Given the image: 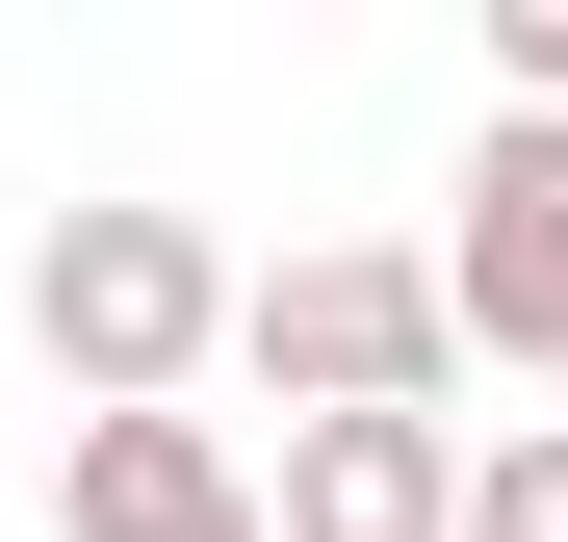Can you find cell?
I'll list each match as a JSON object with an SVG mask.
<instances>
[{"label": "cell", "mask_w": 568, "mask_h": 542, "mask_svg": "<svg viewBox=\"0 0 568 542\" xmlns=\"http://www.w3.org/2000/svg\"><path fill=\"white\" fill-rule=\"evenodd\" d=\"M52 542H258V466L207 413H78V491H52Z\"/></svg>", "instance_id": "5"}, {"label": "cell", "mask_w": 568, "mask_h": 542, "mask_svg": "<svg viewBox=\"0 0 568 542\" xmlns=\"http://www.w3.org/2000/svg\"><path fill=\"white\" fill-rule=\"evenodd\" d=\"M233 361H258L284 413H439V388H465V336H439V285H414L388 233L258 258V285H233Z\"/></svg>", "instance_id": "2"}, {"label": "cell", "mask_w": 568, "mask_h": 542, "mask_svg": "<svg viewBox=\"0 0 568 542\" xmlns=\"http://www.w3.org/2000/svg\"><path fill=\"white\" fill-rule=\"evenodd\" d=\"M439 517H465V439L439 413H284L258 542H439Z\"/></svg>", "instance_id": "4"}, {"label": "cell", "mask_w": 568, "mask_h": 542, "mask_svg": "<svg viewBox=\"0 0 568 542\" xmlns=\"http://www.w3.org/2000/svg\"><path fill=\"white\" fill-rule=\"evenodd\" d=\"M439 542H568V413H517L491 466H465V517H439Z\"/></svg>", "instance_id": "6"}, {"label": "cell", "mask_w": 568, "mask_h": 542, "mask_svg": "<svg viewBox=\"0 0 568 542\" xmlns=\"http://www.w3.org/2000/svg\"><path fill=\"white\" fill-rule=\"evenodd\" d=\"M491 52H517V104H568V0H491Z\"/></svg>", "instance_id": "7"}, {"label": "cell", "mask_w": 568, "mask_h": 542, "mask_svg": "<svg viewBox=\"0 0 568 542\" xmlns=\"http://www.w3.org/2000/svg\"><path fill=\"white\" fill-rule=\"evenodd\" d=\"M27 336H52L78 413H181V388L233 361V258H207V207H52V233H27Z\"/></svg>", "instance_id": "1"}, {"label": "cell", "mask_w": 568, "mask_h": 542, "mask_svg": "<svg viewBox=\"0 0 568 542\" xmlns=\"http://www.w3.org/2000/svg\"><path fill=\"white\" fill-rule=\"evenodd\" d=\"M465 361H568V104H491V155H465V233L414 258Z\"/></svg>", "instance_id": "3"}]
</instances>
